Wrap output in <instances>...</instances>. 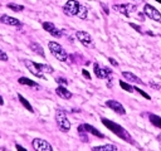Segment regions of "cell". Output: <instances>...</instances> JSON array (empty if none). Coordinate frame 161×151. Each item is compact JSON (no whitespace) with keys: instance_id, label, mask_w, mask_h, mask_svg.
<instances>
[{"instance_id":"cell-1","label":"cell","mask_w":161,"mask_h":151,"mask_svg":"<svg viewBox=\"0 0 161 151\" xmlns=\"http://www.w3.org/2000/svg\"><path fill=\"white\" fill-rule=\"evenodd\" d=\"M101 121H102V123H103L108 130H111L116 136H118L119 138H122V140H125V141H127V142H130V143H133V140H132L131 135H130L122 126H119L118 123H116V122H113V121H111V120H108V118H104V117H102Z\"/></svg>"},{"instance_id":"cell-2","label":"cell","mask_w":161,"mask_h":151,"mask_svg":"<svg viewBox=\"0 0 161 151\" xmlns=\"http://www.w3.org/2000/svg\"><path fill=\"white\" fill-rule=\"evenodd\" d=\"M48 48H49L50 53H52L58 60H60V62H65V60L68 59V54H67V52H65L64 48H63L60 44H58L57 42H49V43H48Z\"/></svg>"},{"instance_id":"cell-3","label":"cell","mask_w":161,"mask_h":151,"mask_svg":"<svg viewBox=\"0 0 161 151\" xmlns=\"http://www.w3.org/2000/svg\"><path fill=\"white\" fill-rule=\"evenodd\" d=\"M55 121H57V125L60 128V131L68 132L70 130V122H69V120H68V117H67V115H65V112L63 109H57Z\"/></svg>"},{"instance_id":"cell-4","label":"cell","mask_w":161,"mask_h":151,"mask_svg":"<svg viewBox=\"0 0 161 151\" xmlns=\"http://www.w3.org/2000/svg\"><path fill=\"white\" fill-rule=\"evenodd\" d=\"M79 6H80V4L77 0H68L63 6V11H64L65 15L73 16V15H77V13L79 10Z\"/></svg>"},{"instance_id":"cell-5","label":"cell","mask_w":161,"mask_h":151,"mask_svg":"<svg viewBox=\"0 0 161 151\" xmlns=\"http://www.w3.org/2000/svg\"><path fill=\"white\" fill-rule=\"evenodd\" d=\"M113 10H116L117 13H121L126 16H130L133 11H136V5L135 4H114L112 6Z\"/></svg>"},{"instance_id":"cell-6","label":"cell","mask_w":161,"mask_h":151,"mask_svg":"<svg viewBox=\"0 0 161 151\" xmlns=\"http://www.w3.org/2000/svg\"><path fill=\"white\" fill-rule=\"evenodd\" d=\"M143 13H145V15H146L147 18H150V19L157 21V23H161V13H160L156 8H153L152 5L145 4V6H143Z\"/></svg>"},{"instance_id":"cell-7","label":"cell","mask_w":161,"mask_h":151,"mask_svg":"<svg viewBox=\"0 0 161 151\" xmlns=\"http://www.w3.org/2000/svg\"><path fill=\"white\" fill-rule=\"evenodd\" d=\"M93 70H94V74L97 78H101V79H108L111 76H112V70L107 67H99L98 63H94L93 64Z\"/></svg>"},{"instance_id":"cell-8","label":"cell","mask_w":161,"mask_h":151,"mask_svg":"<svg viewBox=\"0 0 161 151\" xmlns=\"http://www.w3.org/2000/svg\"><path fill=\"white\" fill-rule=\"evenodd\" d=\"M31 145L35 151H53L52 145L43 138H34L31 141Z\"/></svg>"},{"instance_id":"cell-9","label":"cell","mask_w":161,"mask_h":151,"mask_svg":"<svg viewBox=\"0 0 161 151\" xmlns=\"http://www.w3.org/2000/svg\"><path fill=\"white\" fill-rule=\"evenodd\" d=\"M24 65L28 68V70L31 73V74H34L35 77H38V78H44V74H43V70L40 69V65H39V63H34V62H31V60H24Z\"/></svg>"},{"instance_id":"cell-10","label":"cell","mask_w":161,"mask_h":151,"mask_svg":"<svg viewBox=\"0 0 161 151\" xmlns=\"http://www.w3.org/2000/svg\"><path fill=\"white\" fill-rule=\"evenodd\" d=\"M75 36H77V39H78L84 47H91V45L93 44V39H92V36H91L87 31L78 30V31L75 33Z\"/></svg>"},{"instance_id":"cell-11","label":"cell","mask_w":161,"mask_h":151,"mask_svg":"<svg viewBox=\"0 0 161 151\" xmlns=\"http://www.w3.org/2000/svg\"><path fill=\"white\" fill-rule=\"evenodd\" d=\"M43 29L45 31H48L50 35H53L54 38H60L62 36V30H59L53 23L50 21H44L43 23Z\"/></svg>"},{"instance_id":"cell-12","label":"cell","mask_w":161,"mask_h":151,"mask_svg":"<svg viewBox=\"0 0 161 151\" xmlns=\"http://www.w3.org/2000/svg\"><path fill=\"white\" fill-rule=\"evenodd\" d=\"M106 106H107V107H109L112 111H114V112H116V113H118V115H125V113H126L125 107H123L118 101L108 99V101H106Z\"/></svg>"},{"instance_id":"cell-13","label":"cell","mask_w":161,"mask_h":151,"mask_svg":"<svg viewBox=\"0 0 161 151\" xmlns=\"http://www.w3.org/2000/svg\"><path fill=\"white\" fill-rule=\"evenodd\" d=\"M0 21L3 24H6V25H11V26H19L20 25V20H18L16 18H13V16H9V15H1L0 16Z\"/></svg>"},{"instance_id":"cell-14","label":"cell","mask_w":161,"mask_h":151,"mask_svg":"<svg viewBox=\"0 0 161 151\" xmlns=\"http://www.w3.org/2000/svg\"><path fill=\"white\" fill-rule=\"evenodd\" d=\"M122 76L125 79H127L128 82H132V83H137V84H145L143 81H141V78H138L137 76H135L133 73L131 72H122Z\"/></svg>"},{"instance_id":"cell-15","label":"cell","mask_w":161,"mask_h":151,"mask_svg":"<svg viewBox=\"0 0 161 151\" xmlns=\"http://www.w3.org/2000/svg\"><path fill=\"white\" fill-rule=\"evenodd\" d=\"M55 93H57L60 98H63V99H70V98H72V93H70V91H68V89H67L65 87H63V86L57 87Z\"/></svg>"},{"instance_id":"cell-16","label":"cell","mask_w":161,"mask_h":151,"mask_svg":"<svg viewBox=\"0 0 161 151\" xmlns=\"http://www.w3.org/2000/svg\"><path fill=\"white\" fill-rule=\"evenodd\" d=\"M83 127H84V130H86L88 133H91V135H93V136H96V137H99V138H103V137H104L103 133H101L96 127H93V126H91V125H88V123H84Z\"/></svg>"},{"instance_id":"cell-17","label":"cell","mask_w":161,"mask_h":151,"mask_svg":"<svg viewBox=\"0 0 161 151\" xmlns=\"http://www.w3.org/2000/svg\"><path fill=\"white\" fill-rule=\"evenodd\" d=\"M92 151H117V146L116 145H102V146H94L92 147Z\"/></svg>"},{"instance_id":"cell-18","label":"cell","mask_w":161,"mask_h":151,"mask_svg":"<svg viewBox=\"0 0 161 151\" xmlns=\"http://www.w3.org/2000/svg\"><path fill=\"white\" fill-rule=\"evenodd\" d=\"M29 47H30V49H31L33 52H35L36 54H39V55H42V57H44V49L42 48V45H40V44H38L36 42H31Z\"/></svg>"},{"instance_id":"cell-19","label":"cell","mask_w":161,"mask_h":151,"mask_svg":"<svg viewBox=\"0 0 161 151\" xmlns=\"http://www.w3.org/2000/svg\"><path fill=\"white\" fill-rule=\"evenodd\" d=\"M148 120H150V122H151L153 126H156L157 128H161V117H160V116L153 115V113H150V115H148Z\"/></svg>"},{"instance_id":"cell-20","label":"cell","mask_w":161,"mask_h":151,"mask_svg":"<svg viewBox=\"0 0 161 151\" xmlns=\"http://www.w3.org/2000/svg\"><path fill=\"white\" fill-rule=\"evenodd\" d=\"M18 82H19L20 84H24V86H29V87H38V84H36L34 81H31V79H29V78H26V77H20V78L18 79Z\"/></svg>"},{"instance_id":"cell-21","label":"cell","mask_w":161,"mask_h":151,"mask_svg":"<svg viewBox=\"0 0 161 151\" xmlns=\"http://www.w3.org/2000/svg\"><path fill=\"white\" fill-rule=\"evenodd\" d=\"M77 16L79 19H87V16H88V9L84 5H80L79 6V10L77 13Z\"/></svg>"},{"instance_id":"cell-22","label":"cell","mask_w":161,"mask_h":151,"mask_svg":"<svg viewBox=\"0 0 161 151\" xmlns=\"http://www.w3.org/2000/svg\"><path fill=\"white\" fill-rule=\"evenodd\" d=\"M18 98H19L20 103H21V104H23V106H24V107H25V108H26L29 112H34V111H33V107H31V104H30V103L26 101V98H24V97H23L20 93L18 94Z\"/></svg>"},{"instance_id":"cell-23","label":"cell","mask_w":161,"mask_h":151,"mask_svg":"<svg viewBox=\"0 0 161 151\" xmlns=\"http://www.w3.org/2000/svg\"><path fill=\"white\" fill-rule=\"evenodd\" d=\"M6 8H9V9L13 10V11H23V10H24V6H23V5H19V4H15V3H9V4H6Z\"/></svg>"},{"instance_id":"cell-24","label":"cell","mask_w":161,"mask_h":151,"mask_svg":"<svg viewBox=\"0 0 161 151\" xmlns=\"http://www.w3.org/2000/svg\"><path fill=\"white\" fill-rule=\"evenodd\" d=\"M78 133H79V136H80V138L83 140V142H88V137H87V131L84 130V127H83V125H80V126H78Z\"/></svg>"},{"instance_id":"cell-25","label":"cell","mask_w":161,"mask_h":151,"mask_svg":"<svg viewBox=\"0 0 161 151\" xmlns=\"http://www.w3.org/2000/svg\"><path fill=\"white\" fill-rule=\"evenodd\" d=\"M119 86H121V88L122 89H125V91H127V92H133L135 91V87H132L131 84H128V83H126V82H123V81H119Z\"/></svg>"},{"instance_id":"cell-26","label":"cell","mask_w":161,"mask_h":151,"mask_svg":"<svg viewBox=\"0 0 161 151\" xmlns=\"http://www.w3.org/2000/svg\"><path fill=\"white\" fill-rule=\"evenodd\" d=\"M40 65V69L43 70V73L45 72V73H53V68L50 67V65H48V64H39Z\"/></svg>"},{"instance_id":"cell-27","label":"cell","mask_w":161,"mask_h":151,"mask_svg":"<svg viewBox=\"0 0 161 151\" xmlns=\"http://www.w3.org/2000/svg\"><path fill=\"white\" fill-rule=\"evenodd\" d=\"M135 91H137V92H138V93H140L141 96H143V97H145L146 99H151V97H150V96H148L147 93H145V92H143L142 89H140V88H137V87H135Z\"/></svg>"},{"instance_id":"cell-28","label":"cell","mask_w":161,"mask_h":151,"mask_svg":"<svg viewBox=\"0 0 161 151\" xmlns=\"http://www.w3.org/2000/svg\"><path fill=\"white\" fill-rule=\"evenodd\" d=\"M0 60H3V62H6L8 60V54L3 49H0Z\"/></svg>"},{"instance_id":"cell-29","label":"cell","mask_w":161,"mask_h":151,"mask_svg":"<svg viewBox=\"0 0 161 151\" xmlns=\"http://www.w3.org/2000/svg\"><path fill=\"white\" fill-rule=\"evenodd\" d=\"M130 26H131V28H133L135 30H137L138 33H142V30H141V26H138V25H136V24H133V23H130Z\"/></svg>"},{"instance_id":"cell-30","label":"cell","mask_w":161,"mask_h":151,"mask_svg":"<svg viewBox=\"0 0 161 151\" xmlns=\"http://www.w3.org/2000/svg\"><path fill=\"white\" fill-rule=\"evenodd\" d=\"M82 74H83V77H84V78L91 79V74L88 73V70H87V69H82Z\"/></svg>"},{"instance_id":"cell-31","label":"cell","mask_w":161,"mask_h":151,"mask_svg":"<svg viewBox=\"0 0 161 151\" xmlns=\"http://www.w3.org/2000/svg\"><path fill=\"white\" fill-rule=\"evenodd\" d=\"M57 82H58L59 84H68L67 79H64V78H57Z\"/></svg>"},{"instance_id":"cell-32","label":"cell","mask_w":161,"mask_h":151,"mask_svg":"<svg viewBox=\"0 0 161 151\" xmlns=\"http://www.w3.org/2000/svg\"><path fill=\"white\" fill-rule=\"evenodd\" d=\"M101 6L103 8V11H104V14H107V15H108V14H109V10H108V8H107V6H106V5L103 4V3L101 4Z\"/></svg>"},{"instance_id":"cell-33","label":"cell","mask_w":161,"mask_h":151,"mask_svg":"<svg viewBox=\"0 0 161 151\" xmlns=\"http://www.w3.org/2000/svg\"><path fill=\"white\" fill-rule=\"evenodd\" d=\"M108 60H109V63H111L112 65H114V67H117V65H118V63H117V62H116L113 58H108Z\"/></svg>"},{"instance_id":"cell-34","label":"cell","mask_w":161,"mask_h":151,"mask_svg":"<svg viewBox=\"0 0 161 151\" xmlns=\"http://www.w3.org/2000/svg\"><path fill=\"white\" fill-rule=\"evenodd\" d=\"M15 147H16V150H18V151H26V150H25L23 146H20V145H16Z\"/></svg>"},{"instance_id":"cell-35","label":"cell","mask_w":161,"mask_h":151,"mask_svg":"<svg viewBox=\"0 0 161 151\" xmlns=\"http://www.w3.org/2000/svg\"><path fill=\"white\" fill-rule=\"evenodd\" d=\"M157 141H158V142L161 143V132H160V133L157 135Z\"/></svg>"},{"instance_id":"cell-36","label":"cell","mask_w":161,"mask_h":151,"mask_svg":"<svg viewBox=\"0 0 161 151\" xmlns=\"http://www.w3.org/2000/svg\"><path fill=\"white\" fill-rule=\"evenodd\" d=\"M3 104H4V98L0 96V106H3Z\"/></svg>"},{"instance_id":"cell-37","label":"cell","mask_w":161,"mask_h":151,"mask_svg":"<svg viewBox=\"0 0 161 151\" xmlns=\"http://www.w3.org/2000/svg\"><path fill=\"white\" fill-rule=\"evenodd\" d=\"M137 4H140V3H143V0H135Z\"/></svg>"},{"instance_id":"cell-38","label":"cell","mask_w":161,"mask_h":151,"mask_svg":"<svg viewBox=\"0 0 161 151\" xmlns=\"http://www.w3.org/2000/svg\"><path fill=\"white\" fill-rule=\"evenodd\" d=\"M155 1H157V3H160V4H161V0H155Z\"/></svg>"}]
</instances>
